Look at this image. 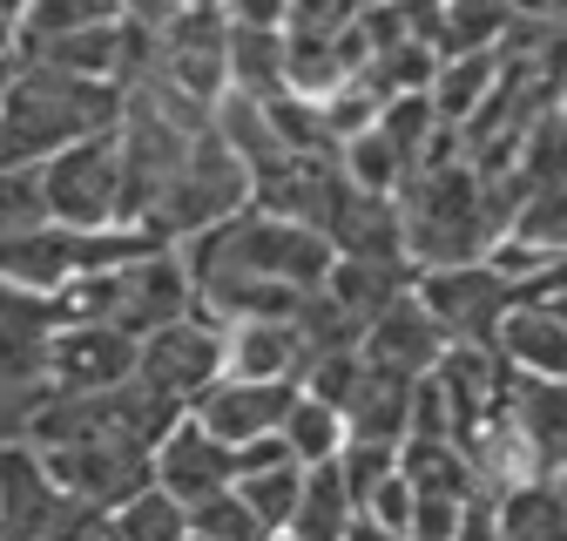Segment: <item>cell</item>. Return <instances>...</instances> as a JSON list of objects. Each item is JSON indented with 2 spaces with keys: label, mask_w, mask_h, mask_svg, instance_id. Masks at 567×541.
<instances>
[{
  "label": "cell",
  "mask_w": 567,
  "mask_h": 541,
  "mask_svg": "<svg viewBox=\"0 0 567 541\" xmlns=\"http://www.w3.org/2000/svg\"><path fill=\"white\" fill-rule=\"evenodd\" d=\"M351 494H344V481H338V467L324 460V467H305V494H298V514H291V541H344V528H351Z\"/></svg>",
  "instance_id": "21"
},
{
  "label": "cell",
  "mask_w": 567,
  "mask_h": 541,
  "mask_svg": "<svg viewBox=\"0 0 567 541\" xmlns=\"http://www.w3.org/2000/svg\"><path fill=\"white\" fill-rule=\"evenodd\" d=\"M48 224V203H41V170L21 163H0V237H21Z\"/></svg>",
  "instance_id": "26"
},
{
  "label": "cell",
  "mask_w": 567,
  "mask_h": 541,
  "mask_svg": "<svg viewBox=\"0 0 567 541\" xmlns=\"http://www.w3.org/2000/svg\"><path fill=\"white\" fill-rule=\"evenodd\" d=\"M412 298L433 312V325L446 331V346H480V353H493V331H501V318L520 305V292L507 278H493L486 264L425 270V278L412 285Z\"/></svg>",
  "instance_id": "8"
},
{
  "label": "cell",
  "mask_w": 567,
  "mask_h": 541,
  "mask_svg": "<svg viewBox=\"0 0 567 541\" xmlns=\"http://www.w3.org/2000/svg\"><path fill=\"white\" fill-rule=\"evenodd\" d=\"M189 534H196V541H270V534L244 514V501H237V494L203 501V508L189 514Z\"/></svg>",
  "instance_id": "28"
},
{
  "label": "cell",
  "mask_w": 567,
  "mask_h": 541,
  "mask_svg": "<svg viewBox=\"0 0 567 541\" xmlns=\"http://www.w3.org/2000/svg\"><path fill=\"white\" fill-rule=\"evenodd\" d=\"M460 514H466V501L412 494V528H405V541H453V534H460Z\"/></svg>",
  "instance_id": "29"
},
{
  "label": "cell",
  "mask_w": 567,
  "mask_h": 541,
  "mask_svg": "<svg viewBox=\"0 0 567 541\" xmlns=\"http://www.w3.org/2000/svg\"><path fill=\"white\" fill-rule=\"evenodd\" d=\"M48 481L89 508V514H122L135 494L156 488V447H135V440H75V447H48L41 453Z\"/></svg>",
  "instance_id": "6"
},
{
  "label": "cell",
  "mask_w": 567,
  "mask_h": 541,
  "mask_svg": "<svg viewBox=\"0 0 567 541\" xmlns=\"http://www.w3.org/2000/svg\"><path fill=\"white\" fill-rule=\"evenodd\" d=\"M514 190H520V196H554V190H567V102L547 109V115L520 135Z\"/></svg>",
  "instance_id": "18"
},
{
  "label": "cell",
  "mask_w": 567,
  "mask_h": 541,
  "mask_svg": "<svg viewBox=\"0 0 567 541\" xmlns=\"http://www.w3.org/2000/svg\"><path fill=\"white\" fill-rule=\"evenodd\" d=\"M128 379H135V338H122L109 325H54V338H48V392L54 399L115 392Z\"/></svg>",
  "instance_id": "9"
},
{
  "label": "cell",
  "mask_w": 567,
  "mask_h": 541,
  "mask_svg": "<svg viewBox=\"0 0 567 541\" xmlns=\"http://www.w3.org/2000/svg\"><path fill=\"white\" fill-rule=\"evenodd\" d=\"M359 372H365L359 353L311 359V366H305V399H318V406H331V414H344V399H351V386H359Z\"/></svg>",
  "instance_id": "27"
},
{
  "label": "cell",
  "mask_w": 567,
  "mask_h": 541,
  "mask_svg": "<svg viewBox=\"0 0 567 541\" xmlns=\"http://www.w3.org/2000/svg\"><path fill=\"white\" fill-rule=\"evenodd\" d=\"M217 379H224V331L203 325V318H176L135 346V386L169 399L176 414H189Z\"/></svg>",
  "instance_id": "7"
},
{
  "label": "cell",
  "mask_w": 567,
  "mask_h": 541,
  "mask_svg": "<svg viewBox=\"0 0 567 541\" xmlns=\"http://www.w3.org/2000/svg\"><path fill=\"white\" fill-rule=\"evenodd\" d=\"M8 82H14V61H0V95H8Z\"/></svg>",
  "instance_id": "33"
},
{
  "label": "cell",
  "mask_w": 567,
  "mask_h": 541,
  "mask_svg": "<svg viewBox=\"0 0 567 541\" xmlns=\"http://www.w3.org/2000/svg\"><path fill=\"white\" fill-rule=\"evenodd\" d=\"M115 122H122V89L14 61V82L0 95V163L41 170L48 156L89 143V135H109Z\"/></svg>",
  "instance_id": "1"
},
{
  "label": "cell",
  "mask_w": 567,
  "mask_h": 541,
  "mask_svg": "<svg viewBox=\"0 0 567 541\" xmlns=\"http://www.w3.org/2000/svg\"><path fill=\"white\" fill-rule=\"evenodd\" d=\"M277 440L291 447L298 467H324V460H338V447H344V420L331 414V406H318V399L298 392V406H291V420H284Z\"/></svg>",
  "instance_id": "23"
},
{
  "label": "cell",
  "mask_w": 567,
  "mask_h": 541,
  "mask_svg": "<svg viewBox=\"0 0 567 541\" xmlns=\"http://www.w3.org/2000/svg\"><path fill=\"white\" fill-rule=\"evenodd\" d=\"M344 541H399V534H385V528H379V521H365V514H351Z\"/></svg>",
  "instance_id": "32"
},
{
  "label": "cell",
  "mask_w": 567,
  "mask_h": 541,
  "mask_svg": "<svg viewBox=\"0 0 567 541\" xmlns=\"http://www.w3.org/2000/svg\"><path fill=\"white\" fill-rule=\"evenodd\" d=\"M54 298H28L0 285V447L28 440L34 406L48 399V338H54Z\"/></svg>",
  "instance_id": "4"
},
{
  "label": "cell",
  "mask_w": 567,
  "mask_h": 541,
  "mask_svg": "<svg viewBox=\"0 0 567 541\" xmlns=\"http://www.w3.org/2000/svg\"><path fill=\"white\" fill-rule=\"evenodd\" d=\"M41 203H48V224H61V231H115L122 224V150H115V129L48 156L41 163Z\"/></svg>",
  "instance_id": "5"
},
{
  "label": "cell",
  "mask_w": 567,
  "mask_h": 541,
  "mask_svg": "<svg viewBox=\"0 0 567 541\" xmlns=\"http://www.w3.org/2000/svg\"><path fill=\"white\" fill-rule=\"evenodd\" d=\"M493 528L501 541H567V494L554 481H527L493 501Z\"/></svg>",
  "instance_id": "19"
},
{
  "label": "cell",
  "mask_w": 567,
  "mask_h": 541,
  "mask_svg": "<svg viewBox=\"0 0 567 541\" xmlns=\"http://www.w3.org/2000/svg\"><path fill=\"white\" fill-rule=\"evenodd\" d=\"M109 528H115V541H189V514L156 488L135 494L122 514H109Z\"/></svg>",
  "instance_id": "24"
},
{
  "label": "cell",
  "mask_w": 567,
  "mask_h": 541,
  "mask_svg": "<svg viewBox=\"0 0 567 541\" xmlns=\"http://www.w3.org/2000/svg\"><path fill=\"white\" fill-rule=\"evenodd\" d=\"M14 48H21V8L0 0V61H14Z\"/></svg>",
  "instance_id": "31"
},
{
  "label": "cell",
  "mask_w": 567,
  "mask_h": 541,
  "mask_svg": "<svg viewBox=\"0 0 567 541\" xmlns=\"http://www.w3.org/2000/svg\"><path fill=\"white\" fill-rule=\"evenodd\" d=\"M419 285V270L405 257H331V278H324V298L344 312V318H359L372 325L385 305H399L405 292Z\"/></svg>",
  "instance_id": "14"
},
{
  "label": "cell",
  "mask_w": 567,
  "mask_h": 541,
  "mask_svg": "<svg viewBox=\"0 0 567 541\" xmlns=\"http://www.w3.org/2000/svg\"><path fill=\"white\" fill-rule=\"evenodd\" d=\"M189 541H196V534H189Z\"/></svg>",
  "instance_id": "34"
},
{
  "label": "cell",
  "mask_w": 567,
  "mask_h": 541,
  "mask_svg": "<svg viewBox=\"0 0 567 541\" xmlns=\"http://www.w3.org/2000/svg\"><path fill=\"white\" fill-rule=\"evenodd\" d=\"M440 353H446V331L433 325V312H425L412 292L365 325V346H359L365 366H385V372H405V379H425L440 366Z\"/></svg>",
  "instance_id": "12"
},
{
  "label": "cell",
  "mask_w": 567,
  "mask_h": 541,
  "mask_svg": "<svg viewBox=\"0 0 567 541\" xmlns=\"http://www.w3.org/2000/svg\"><path fill=\"white\" fill-rule=\"evenodd\" d=\"M230 95H250V102L284 95V28L230 21Z\"/></svg>",
  "instance_id": "17"
},
{
  "label": "cell",
  "mask_w": 567,
  "mask_h": 541,
  "mask_svg": "<svg viewBox=\"0 0 567 541\" xmlns=\"http://www.w3.org/2000/svg\"><path fill=\"white\" fill-rule=\"evenodd\" d=\"M305 366V346L291 325H230L224 331V379L237 386H291Z\"/></svg>",
  "instance_id": "16"
},
{
  "label": "cell",
  "mask_w": 567,
  "mask_h": 541,
  "mask_svg": "<svg viewBox=\"0 0 567 541\" xmlns=\"http://www.w3.org/2000/svg\"><path fill=\"white\" fill-rule=\"evenodd\" d=\"M405 414H412V379L405 372H385V366H365L338 420H344V440L399 447L405 440Z\"/></svg>",
  "instance_id": "15"
},
{
  "label": "cell",
  "mask_w": 567,
  "mask_h": 541,
  "mask_svg": "<svg viewBox=\"0 0 567 541\" xmlns=\"http://www.w3.org/2000/svg\"><path fill=\"white\" fill-rule=\"evenodd\" d=\"M359 514H365V521H379L385 534H399V541H405V528H412V488L392 473L385 488H372V494H365V508H359Z\"/></svg>",
  "instance_id": "30"
},
{
  "label": "cell",
  "mask_w": 567,
  "mask_h": 541,
  "mask_svg": "<svg viewBox=\"0 0 567 541\" xmlns=\"http://www.w3.org/2000/svg\"><path fill=\"white\" fill-rule=\"evenodd\" d=\"M331 467H338V481H344L351 508H365V494H372V488H385L392 473H399V447H372V440H344Z\"/></svg>",
  "instance_id": "25"
},
{
  "label": "cell",
  "mask_w": 567,
  "mask_h": 541,
  "mask_svg": "<svg viewBox=\"0 0 567 541\" xmlns=\"http://www.w3.org/2000/svg\"><path fill=\"white\" fill-rule=\"evenodd\" d=\"M237 488V453L217 447L196 420H176L156 440V494H169L183 514H196L203 501H217Z\"/></svg>",
  "instance_id": "10"
},
{
  "label": "cell",
  "mask_w": 567,
  "mask_h": 541,
  "mask_svg": "<svg viewBox=\"0 0 567 541\" xmlns=\"http://www.w3.org/2000/svg\"><path fill=\"white\" fill-rule=\"evenodd\" d=\"M244 501V514L264 528V534H284L298 514V494H305V467H264V473H244L230 488Z\"/></svg>",
  "instance_id": "22"
},
{
  "label": "cell",
  "mask_w": 567,
  "mask_h": 541,
  "mask_svg": "<svg viewBox=\"0 0 567 541\" xmlns=\"http://www.w3.org/2000/svg\"><path fill=\"white\" fill-rule=\"evenodd\" d=\"M244 203H250L244 163L217 143V135H203V143L183 156V170L169 176V190L156 196V211L142 217V231H156V237L176 251V244H189V237H203V231L244 217Z\"/></svg>",
  "instance_id": "2"
},
{
  "label": "cell",
  "mask_w": 567,
  "mask_h": 541,
  "mask_svg": "<svg viewBox=\"0 0 567 541\" xmlns=\"http://www.w3.org/2000/svg\"><path fill=\"white\" fill-rule=\"evenodd\" d=\"M493 359L520 379H567V325L547 305H514L493 331Z\"/></svg>",
  "instance_id": "13"
},
{
  "label": "cell",
  "mask_w": 567,
  "mask_h": 541,
  "mask_svg": "<svg viewBox=\"0 0 567 541\" xmlns=\"http://www.w3.org/2000/svg\"><path fill=\"white\" fill-rule=\"evenodd\" d=\"M150 34H156L150 75L163 89H176L196 109H217L230 95V14H217V8H156Z\"/></svg>",
  "instance_id": "3"
},
{
  "label": "cell",
  "mask_w": 567,
  "mask_h": 541,
  "mask_svg": "<svg viewBox=\"0 0 567 541\" xmlns=\"http://www.w3.org/2000/svg\"><path fill=\"white\" fill-rule=\"evenodd\" d=\"M399 481L412 494H440V501H473V467L446 440H399Z\"/></svg>",
  "instance_id": "20"
},
{
  "label": "cell",
  "mask_w": 567,
  "mask_h": 541,
  "mask_svg": "<svg viewBox=\"0 0 567 541\" xmlns=\"http://www.w3.org/2000/svg\"><path fill=\"white\" fill-rule=\"evenodd\" d=\"M291 406H298V386H237V379H217V386L189 406V420L217 440V447L237 453V447H250V440L284 433Z\"/></svg>",
  "instance_id": "11"
}]
</instances>
